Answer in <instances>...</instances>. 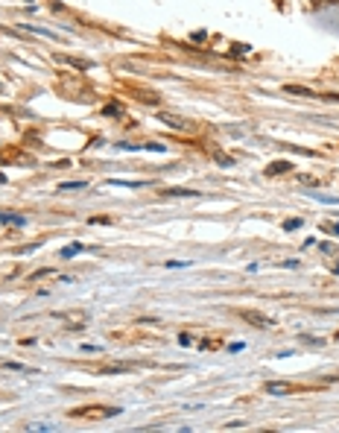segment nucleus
<instances>
[{"instance_id":"423d86ee","label":"nucleus","mask_w":339,"mask_h":433,"mask_svg":"<svg viewBox=\"0 0 339 433\" xmlns=\"http://www.w3.org/2000/svg\"><path fill=\"white\" fill-rule=\"evenodd\" d=\"M59 62H64V64H70V67H76V70H88L91 67V62H82V59H73V56H56Z\"/></svg>"},{"instance_id":"9b49d317","label":"nucleus","mask_w":339,"mask_h":433,"mask_svg":"<svg viewBox=\"0 0 339 433\" xmlns=\"http://www.w3.org/2000/svg\"><path fill=\"white\" fill-rule=\"evenodd\" d=\"M23 29H32V32H38V35H44V38H53V41H59V35H56L53 29H41V26H32V23H23Z\"/></svg>"},{"instance_id":"6e6552de","label":"nucleus","mask_w":339,"mask_h":433,"mask_svg":"<svg viewBox=\"0 0 339 433\" xmlns=\"http://www.w3.org/2000/svg\"><path fill=\"white\" fill-rule=\"evenodd\" d=\"M129 366L126 363H111V366H100V375H126Z\"/></svg>"},{"instance_id":"9d476101","label":"nucleus","mask_w":339,"mask_h":433,"mask_svg":"<svg viewBox=\"0 0 339 433\" xmlns=\"http://www.w3.org/2000/svg\"><path fill=\"white\" fill-rule=\"evenodd\" d=\"M108 185H114V187H149L146 182H126V179H108Z\"/></svg>"},{"instance_id":"4be33fe9","label":"nucleus","mask_w":339,"mask_h":433,"mask_svg":"<svg viewBox=\"0 0 339 433\" xmlns=\"http://www.w3.org/2000/svg\"><path fill=\"white\" fill-rule=\"evenodd\" d=\"M228 351H231V354H237V351H243V343H234V346H228Z\"/></svg>"},{"instance_id":"f257e3e1","label":"nucleus","mask_w":339,"mask_h":433,"mask_svg":"<svg viewBox=\"0 0 339 433\" xmlns=\"http://www.w3.org/2000/svg\"><path fill=\"white\" fill-rule=\"evenodd\" d=\"M111 416H120L117 407H76L70 410V419H111Z\"/></svg>"},{"instance_id":"4468645a","label":"nucleus","mask_w":339,"mask_h":433,"mask_svg":"<svg viewBox=\"0 0 339 433\" xmlns=\"http://www.w3.org/2000/svg\"><path fill=\"white\" fill-rule=\"evenodd\" d=\"M82 187H88L85 182H64V185H59V190H82Z\"/></svg>"},{"instance_id":"ddd939ff","label":"nucleus","mask_w":339,"mask_h":433,"mask_svg":"<svg viewBox=\"0 0 339 433\" xmlns=\"http://www.w3.org/2000/svg\"><path fill=\"white\" fill-rule=\"evenodd\" d=\"M0 223H9V226H23L26 217H18V214H0Z\"/></svg>"},{"instance_id":"f8f14e48","label":"nucleus","mask_w":339,"mask_h":433,"mask_svg":"<svg viewBox=\"0 0 339 433\" xmlns=\"http://www.w3.org/2000/svg\"><path fill=\"white\" fill-rule=\"evenodd\" d=\"M79 252H82V243H70V246H64V249H61V258H64V261H70V258H73V255H79Z\"/></svg>"},{"instance_id":"39448f33","label":"nucleus","mask_w":339,"mask_h":433,"mask_svg":"<svg viewBox=\"0 0 339 433\" xmlns=\"http://www.w3.org/2000/svg\"><path fill=\"white\" fill-rule=\"evenodd\" d=\"M263 390H266L269 395H287V392H293V387H290V384H278V381H269Z\"/></svg>"},{"instance_id":"b1692460","label":"nucleus","mask_w":339,"mask_h":433,"mask_svg":"<svg viewBox=\"0 0 339 433\" xmlns=\"http://www.w3.org/2000/svg\"><path fill=\"white\" fill-rule=\"evenodd\" d=\"M325 97H328V100H337V103H339V94H325Z\"/></svg>"},{"instance_id":"a211bd4d","label":"nucleus","mask_w":339,"mask_h":433,"mask_svg":"<svg viewBox=\"0 0 339 433\" xmlns=\"http://www.w3.org/2000/svg\"><path fill=\"white\" fill-rule=\"evenodd\" d=\"M319 202H325V205H339V196H316Z\"/></svg>"},{"instance_id":"20e7f679","label":"nucleus","mask_w":339,"mask_h":433,"mask_svg":"<svg viewBox=\"0 0 339 433\" xmlns=\"http://www.w3.org/2000/svg\"><path fill=\"white\" fill-rule=\"evenodd\" d=\"M164 196H179V199H190V196H199V190H190V187H167L161 190Z\"/></svg>"},{"instance_id":"aec40b11","label":"nucleus","mask_w":339,"mask_h":433,"mask_svg":"<svg viewBox=\"0 0 339 433\" xmlns=\"http://www.w3.org/2000/svg\"><path fill=\"white\" fill-rule=\"evenodd\" d=\"M29 431H56V425H29Z\"/></svg>"},{"instance_id":"f3484780","label":"nucleus","mask_w":339,"mask_h":433,"mask_svg":"<svg viewBox=\"0 0 339 433\" xmlns=\"http://www.w3.org/2000/svg\"><path fill=\"white\" fill-rule=\"evenodd\" d=\"M170 269H181V267H190V261H167Z\"/></svg>"},{"instance_id":"393cba45","label":"nucleus","mask_w":339,"mask_h":433,"mask_svg":"<svg viewBox=\"0 0 339 433\" xmlns=\"http://www.w3.org/2000/svg\"><path fill=\"white\" fill-rule=\"evenodd\" d=\"M334 234H339V223H337V226H334Z\"/></svg>"},{"instance_id":"1a4fd4ad","label":"nucleus","mask_w":339,"mask_h":433,"mask_svg":"<svg viewBox=\"0 0 339 433\" xmlns=\"http://www.w3.org/2000/svg\"><path fill=\"white\" fill-rule=\"evenodd\" d=\"M290 170H293L290 161H272V167H269L266 173H269V176H278V173H290Z\"/></svg>"},{"instance_id":"2eb2a0df","label":"nucleus","mask_w":339,"mask_h":433,"mask_svg":"<svg viewBox=\"0 0 339 433\" xmlns=\"http://www.w3.org/2000/svg\"><path fill=\"white\" fill-rule=\"evenodd\" d=\"M47 275H53V267H47V269H35V272L29 275V281H38V278H47Z\"/></svg>"},{"instance_id":"6ab92c4d","label":"nucleus","mask_w":339,"mask_h":433,"mask_svg":"<svg viewBox=\"0 0 339 433\" xmlns=\"http://www.w3.org/2000/svg\"><path fill=\"white\" fill-rule=\"evenodd\" d=\"M299 226H301V220H287V223H284V228H287V231H296Z\"/></svg>"},{"instance_id":"412c9836","label":"nucleus","mask_w":339,"mask_h":433,"mask_svg":"<svg viewBox=\"0 0 339 433\" xmlns=\"http://www.w3.org/2000/svg\"><path fill=\"white\" fill-rule=\"evenodd\" d=\"M249 50H252L249 44H234V53H249Z\"/></svg>"},{"instance_id":"5701e85b","label":"nucleus","mask_w":339,"mask_h":433,"mask_svg":"<svg viewBox=\"0 0 339 433\" xmlns=\"http://www.w3.org/2000/svg\"><path fill=\"white\" fill-rule=\"evenodd\" d=\"M225 428H228V431H234V428H246V422H228Z\"/></svg>"},{"instance_id":"0eeeda50","label":"nucleus","mask_w":339,"mask_h":433,"mask_svg":"<svg viewBox=\"0 0 339 433\" xmlns=\"http://www.w3.org/2000/svg\"><path fill=\"white\" fill-rule=\"evenodd\" d=\"M284 94H296V97H319L316 91H310V88H301V85H284Z\"/></svg>"},{"instance_id":"a878e982","label":"nucleus","mask_w":339,"mask_h":433,"mask_svg":"<svg viewBox=\"0 0 339 433\" xmlns=\"http://www.w3.org/2000/svg\"><path fill=\"white\" fill-rule=\"evenodd\" d=\"M337 3H339V0H337Z\"/></svg>"},{"instance_id":"f03ea898","label":"nucleus","mask_w":339,"mask_h":433,"mask_svg":"<svg viewBox=\"0 0 339 433\" xmlns=\"http://www.w3.org/2000/svg\"><path fill=\"white\" fill-rule=\"evenodd\" d=\"M240 316H243L246 322L258 325V328H272V325H275V319H272V316H266V313H258V310H243Z\"/></svg>"},{"instance_id":"7ed1b4c3","label":"nucleus","mask_w":339,"mask_h":433,"mask_svg":"<svg viewBox=\"0 0 339 433\" xmlns=\"http://www.w3.org/2000/svg\"><path fill=\"white\" fill-rule=\"evenodd\" d=\"M158 120H161L164 126L179 129V132H190V123H187V120H181V117H176V114H158Z\"/></svg>"},{"instance_id":"dca6fc26","label":"nucleus","mask_w":339,"mask_h":433,"mask_svg":"<svg viewBox=\"0 0 339 433\" xmlns=\"http://www.w3.org/2000/svg\"><path fill=\"white\" fill-rule=\"evenodd\" d=\"M120 111H123V108H120L117 103H108V105L102 108V114H108V117H111V114H120Z\"/></svg>"}]
</instances>
